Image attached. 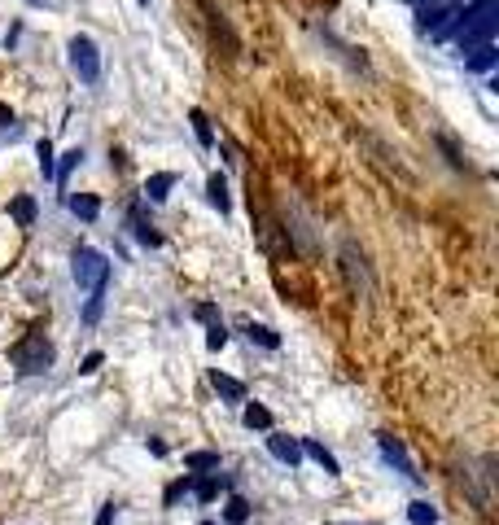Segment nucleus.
<instances>
[{
    "label": "nucleus",
    "instance_id": "obj_1",
    "mask_svg": "<svg viewBox=\"0 0 499 525\" xmlns=\"http://www.w3.org/2000/svg\"><path fill=\"white\" fill-rule=\"evenodd\" d=\"M70 276H75V285L79 289H105L110 285V259L101 254V249H92V245H79L75 249V259H70Z\"/></svg>",
    "mask_w": 499,
    "mask_h": 525
},
{
    "label": "nucleus",
    "instance_id": "obj_2",
    "mask_svg": "<svg viewBox=\"0 0 499 525\" xmlns=\"http://www.w3.org/2000/svg\"><path fill=\"white\" fill-rule=\"evenodd\" d=\"M341 276H346V285H351V293H355V303H359V298H363V303H373V293H377V285H373V267H368L363 249H359L355 241H341Z\"/></svg>",
    "mask_w": 499,
    "mask_h": 525
},
{
    "label": "nucleus",
    "instance_id": "obj_3",
    "mask_svg": "<svg viewBox=\"0 0 499 525\" xmlns=\"http://www.w3.org/2000/svg\"><path fill=\"white\" fill-rule=\"evenodd\" d=\"M70 70L79 74V84H97L101 79V53L92 35H75L70 40Z\"/></svg>",
    "mask_w": 499,
    "mask_h": 525
},
{
    "label": "nucleus",
    "instance_id": "obj_4",
    "mask_svg": "<svg viewBox=\"0 0 499 525\" xmlns=\"http://www.w3.org/2000/svg\"><path fill=\"white\" fill-rule=\"evenodd\" d=\"M13 363H18V372H44L48 363H53V346H48V337L44 333H31L18 350H13Z\"/></svg>",
    "mask_w": 499,
    "mask_h": 525
},
{
    "label": "nucleus",
    "instance_id": "obj_5",
    "mask_svg": "<svg viewBox=\"0 0 499 525\" xmlns=\"http://www.w3.org/2000/svg\"><path fill=\"white\" fill-rule=\"evenodd\" d=\"M495 31H499V18H495V9H490V13H482V18H473L464 31H456V44H460V53H473V48L490 44V40H495Z\"/></svg>",
    "mask_w": 499,
    "mask_h": 525
},
{
    "label": "nucleus",
    "instance_id": "obj_6",
    "mask_svg": "<svg viewBox=\"0 0 499 525\" xmlns=\"http://www.w3.org/2000/svg\"><path fill=\"white\" fill-rule=\"evenodd\" d=\"M197 5H202V13H206V22H210V35H215V44L224 40V57H236V53H241V40L232 35L228 18H224V13H219L215 5H210V0H197Z\"/></svg>",
    "mask_w": 499,
    "mask_h": 525
},
{
    "label": "nucleus",
    "instance_id": "obj_7",
    "mask_svg": "<svg viewBox=\"0 0 499 525\" xmlns=\"http://www.w3.org/2000/svg\"><path fill=\"white\" fill-rule=\"evenodd\" d=\"M377 446H381V456H385V460H390L394 468H399V473H403L407 482H420V473H416V464H412V456H407V446H403L399 438L381 434V438H377Z\"/></svg>",
    "mask_w": 499,
    "mask_h": 525
},
{
    "label": "nucleus",
    "instance_id": "obj_8",
    "mask_svg": "<svg viewBox=\"0 0 499 525\" xmlns=\"http://www.w3.org/2000/svg\"><path fill=\"white\" fill-rule=\"evenodd\" d=\"M446 18H456V5H451V0H429V5L416 9V27H420V31H442Z\"/></svg>",
    "mask_w": 499,
    "mask_h": 525
},
{
    "label": "nucleus",
    "instance_id": "obj_9",
    "mask_svg": "<svg viewBox=\"0 0 499 525\" xmlns=\"http://www.w3.org/2000/svg\"><path fill=\"white\" fill-rule=\"evenodd\" d=\"M268 451L280 460V464H302V442L298 438H289V434H276V429H268Z\"/></svg>",
    "mask_w": 499,
    "mask_h": 525
},
{
    "label": "nucleus",
    "instance_id": "obj_10",
    "mask_svg": "<svg viewBox=\"0 0 499 525\" xmlns=\"http://www.w3.org/2000/svg\"><path fill=\"white\" fill-rule=\"evenodd\" d=\"M302 456H311L315 464H320V468L329 473V478H337V473H341V464H337V456L329 451V446H324V442H315V438H302Z\"/></svg>",
    "mask_w": 499,
    "mask_h": 525
},
{
    "label": "nucleus",
    "instance_id": "obj_11",
    "mask_svg": "<svg viewBox=\"0 0 499 525\" xmlns=\"http://www.w3.org/2000/svg\"><path fill=\"white\" fill-rule=\"evenodd\" d=\"M35 215H40V206H35L31 193H22V197H13V202H9V219L18 223V228H31Z\"/></svg>",
    "mask_w": 499,
    "mask_h": 525
},
{
    "label": "nucleus",
    "instance_id": "obj_12",
    "mask_svg": "<svg viewBox=\"0 0 499 525\" xmlns=\"http://www.w3.org/2000/svg\"><path fill=\"white\" fill-rule=\"evenodd\" d=\"M210 385H215V394H224L228 403H241V398H246V385L236 377H228V372H219V368L210 372Z\"/></svg>",
    "mask_w": 499,
    "mask_h": 525
},
{
    "label": "nucleus",
    "instance_id": "obj_13",
    "mask_svg": "<svg viewBox=\"0 0 499 525\" xmlns=\"http://www.w3.org/2000/svg\"><path fill=\"white\" fill-rule=\"evenodd\" d=\"M206 197H210V206H215L219 215L232 210V197H228V180H224V175H210V180H206Z\"/></svg>",
    "mask_w": 499,
    "mask_h": 525
},
{
    "label": "nucleus",
    "instance_id": "obj_14",
    "mask_svg": "<svg viewBox=\"0 0 499 525\" xmlns=\"http://www.w3.org/2000/svg\"><path fill=\"white\" fill-rule=\"evenodd\" d=\"M171 188H175V175L171 171H158V175H149V180H145V197H149V202H167Z\"/></svg>",
    "mask_w": 499,
    "mask_h": 525
},
{
    "label": "nucleus",
    "instance_id": "obj_15",
    "mask_svg": "<svg viewBox=\"0 0 499 525\" xmlns=\"http://www.w3.org/2000/svg\"><path fill=\"white\" fill-rule=\"evenodd\" d=\"M228 486H232L228 478H219V473H210V478H206V482H193V495L202 499V504H210V499H219V495H224Z\"/></svg>",
    "mask_w": 499,
    "mask_h": 525
},
{
    "label": "nucleus",
    "instance_id": "obj_16",
    "mask_svg": "<svg viewBox=\"0 0 499 525\" xmlns=\"http://www.w3.org/2000/svg\"><path fill=\"white\" fill-rule=\"evenodd\" d=\"M127 223H131V228H136V241H141V245H149V249H153V245H163V237H158V232L149 228V223H145V215H141V206H131V215H127Z\"/></svg>",
    "mask_w": 499,
    "mask_h": 525
},
{
    "label": "nucleus",
    "instance_id": "obj_17",
    "mask_svg": "<svg viewBox=\"0 0 499 525\" xmlns=\"http://www.w3.org/2000/svg\"><path fill=\"white\" fill-rule=\"evenodd\" d=\"M407 521L412 525H438V508L429 499H416V504H407Z\"/></svg>",
    "mask_w": 499,
    "mask_h": 525
},
{
    "label": "nucleus",
    "instance_id": "obj_18",
    "mask_svg": "<svg viewBox=\"0 0 499 525\" xmlns=\"http://www.w3.org/2000/svg\"><path fill=\"white\" fill-rule=\"evenodd\" d=\"M189 123H193V132H197V145L202 149H215V128H210V118L202 110H189Z\"/></svg>",
    "mask_w": 499,
    "mask_h": 525
},
{
    "label": "nucleus",
    "instance_id": "obj_19",
    "mask_svg": "<svg viewBox=\"0 0 499 525\" xmlns=\"http://www.w3.org/2000/svg\"><path fill=\"white\" fill-rule=\"evenodd\" d=\"M79 158H84V149H66V154H62V162L53 166V184H62V188H66V175L79 166Z\"/></svg>",
    "mask_w": 499,
    "mask_h": 525
},
{
    "label": "nucleus",
    "instance_id": "obj_20",
    "mask_svg": "<svg viewBox=\"0 0 499 525\" xmlns=\"http://www.w3.org/2000/svg\"><path fill=\"white\" fill-rule=\"evenodd\" d=\"M184 468L189 473H210V468H219V456L215 451H189L184 456Z\"/></svg>",
    "mask_w": 499,
    "mask_h": 525
},
{
    "label": "nucleus",
    "instance_id": "obj_21",
    "mask_svg": "<svg viewBox=\"0 0 499 525\" xmlns=\"http://www.w3.org/2000/svg\"><path fill=\"white\" fill-rule=\"evenodd\" d=\"M70 210H75L79 219H88V223H92V219L101 215V202H97L92 193H79V197H70Z\"/></svg>",
    "mask_w": 499,
    "mask_h": 525
},
{
    "label": "nucleus",
    "instance_id": "obj_22",
    "mask_svg": "<svg viewBox=\"0 0 499 525\" xmlns=\"http://www.w3.org/2000/svg\"><path fill=\"white\" fill-rule=\"evenodd\" d=\"M495 62H499V48H495V44H482V48H473V57H468L464 66H468V70H490Z\"/></svg>",
    "mask_w": 499,
    "mask_h": 525
},
{
    "label": "nucleus",
    "instance_id": "obj_23",
    "mask_svg": "<svg viewBox=\"0 0 499 525\" xmlns=\"http://www.w3.org/2000/svg\"><path fill=\"white\" fill-rule=\"evenodd\" d=\"M246 337H250V341H258L263 350H280V337L268 329V324H246Z\"/></svg>",
    "mask_w": 499,
    "mask_h": 525
},
{
    "label": "nucleus",
    "instance_id": "obj_24",
    "mask_svg": "<svg viewBox=\"0 0 499 525\" xmlns=\"http://www.w3.org/2000/svg\"><path fill=\"white\" fill-rule=\"evenodd\" d=\"M224 521H228V525H246V521H250V504H246L241 495H232V499H228V508H224Z\"/></svg>",
    "mask_w": 499,
    "mask_h": 525
},
{
    "label": "nucleus",
    "instance_id": "obj_25",
    "mask_svg": "<svg viewBox=\"0 0 499 525\" xmlns=\"http://www.w3.org/2000/svg\"><path fill=\"white\" fill-rule=\"evenodd\" d=\"M246 424H250V429H272V412L263 403H250L246 407Z\"/></svg>",
    "mask_w": 499,
    "mask_h": 525
},
{
    "label": "nucleus",
    "instance_id": "obj_26",
    "mask_svg": "<svg viewBox=\"0 0 499 525\" xmlns=\"http://www.w3.org/2000/svg\"><path fill=\"white\" fill-rule=\"evenodd\" d=\"M101 307H105V289H92L88 293V307H84V324H97L101 320Z\"/></svg>",
    "mask_w": 499,
    "mask_h": 525
},
{
    "label": "nucleus",
    "instance_id": "obj_27",
    "mask_svg": "<svg viewBox=\"0 0 499 525\" xmlns=\"http://www.w3.org/2000/svg\"><path fill=\"white\" fill-rule=\"evenodd\" d=\"M35 158H40V175H44V180H53V166H57V162H53V145L48 140L35 145Z\"/></svg>",
    "mask_w": 499,
    "mask_h": 525
},
{
    "label": "nucleus",
    "instance_id": "obj_28",
    "mask_svg": "<svg viewBox=\"0 0 499 525\" xmlns=\"http://www.w3.org/2000/svg\"><path fill=\"white\" fill-rule=\"evenodd\" d=\"M206 346H210V350H224V346H228V329H224L219 320H215V324H210V329H206Z\"/></svg>",
    "mask_w": 499,
    "mask_h": 525
},
{
    "label": "nucleus",
    "instance_id": "obj_29",
    "mask_svg": "<svg viewBox=\"0 0 499 525\" xmlns=\"http://www.w3.org/2000/svg\"><path fill=\"white\" fill-rule=\"evenodd\" d=\"M438 149H442V154H446V162H451L456 171L464 166V158H460V149H456V140H451V136H438Z\"/></svg>",
    "mask_w": 499,
    "mask_h": 525
},
{
    "label": "nucleus",
    "instance_id": "obj_30",
    "mask_svg": "<svg viewBox=\"0 0 499 525\" xmlns=\"http://www.w3.org/2000/svg\"><path fill=\"white\" fill-rule=\"evenodd\" d=\"M189 490H193V478H180V482H171V486H167V495H163V499H167V508L175 504L180 495H189Z\"/></svg>",
    "mask_w": 499,
    "mask_h": 525
},
{
    "label": "nucleus",
    "instance_id": "obj_31",
    "mask_svg": "<svg viewBox=\"0 0 499 525\" xmlns=\"http://www.w3.org/2000/svg\"><path fill=\"white\" fill-rule=\"evenodd\" d=\"M105 363V355H101V350H92V355H84V363H79V372H84V377H92V372Z\"/></svg>",
    "mask_w": 499,
    "mask_h": 525
},
{
    "label": "nucleus",
    "instance_id": "obj_32",
    "mask_svg": "<svg viewBox=\"0 0 499 525\" xmlns=\"http://www.w3.org/2000/svg\"><path fill=\"white\" fill-rule=\"evenodd\" d=\"M193 320H202V324H215V320H219V311L210 307V303H197V307H193Z\"/></svg>",
    "mask_w": 499,
    "mask_h": 525
},
{
    "label": "nucleus",
    "instance_id": "obj_33",
    "mask_svg": "<svg viewBox=\"0 0 499 525\" xmlns=\"http://www.w3.org/2000/svg\"><path fill=\"white\" fill-rule=\"evenodd\" d=\"M114 516H119V508H114V504H105V508L97 512V525H114Z\"/></svg>",
    "mask_w": 499,
    "mask_h": 525
},
{
    "label": "nucleus",
    "instance_id": "obj_34",
    "mask_svg": "<svg viewBox=\"0 0 499 525\" xmlns=\"http://www.w3.org/2000/svg\"><path fill=\"white\" fill-rule=\"evenodd\" d=\"M26 5H31V9H44V5H48V0H26Z\"/></svg>",
    "mask_w": 499,
    "mask_h": 525
},
{
    "label": "nucleus",
    "instance_id": "obj_35",
    "mask_svg": "<svg viewBox=\"0 0 499 525\" xmlns=\"http://www.w3.org/2000/svg\"><path fill=\"white\" fill-rule=\"evenodd\" d=\"M202 525H215V521H202Z\"/></svg>",
    "mask_w": 499,
    "mask_h": 525
}]
</instances>
